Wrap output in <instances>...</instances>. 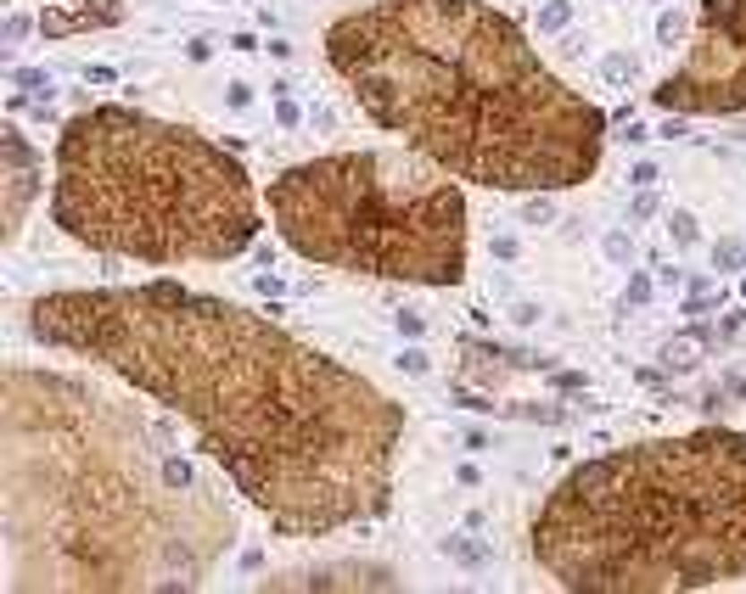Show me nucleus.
I'll use <instances>...</instances> for the list:
<instances>
[{"label":"nucleus","instance_id":"f257e3e1","mask_svg":"<svg viewBox=\"0 0 746 594\" xmlns=\"http://www.w3.org/2000/svg\"><path fill=\"white\" fill-rule=\"evenodd\" d=\"M23 326L185 420L247 505L297 539L393 505L404 404L242 303L175 281L29 297Z\"/></svg>","mask_w":746,"mask_h":594},{"label":"nucleus","instance_id":"f03ea898","mask_svg":"<svg viewBox=\"0 0 746 594\" xmlns=\"http://www.w3.org/2000/svg\"><path fill=\"white\" fill-rule=\"evenodd\" d=\"M141 387L90 370L0 376L6 594H185L242 533L225 471L202 465Z\"/></svg>","mask_w":746,"mask_h":594},{"label":"nucleus","instance_id":"7ed1b4c3","mask_svg":"<svg viewBox=\"0 0 746 594\" xmlns=\"http://www.w3.org/2000/svg\"><path fill=\"white\" fill-rule=\"evenodd\" d=\"M326 62L376 130L488 191L584 185L606 118L494 0H371L326 29Z\"/></svg>","mask_w":746,"mask_h":594},{"label":"nucleus","instance_id":"20e7f679","mask_svg":"<svg viewBox=\"0 0 746 594\" xmlns=\"http://www.w3.org/2000/svg\"><path fill=\"white\" fill-rule=\"evenodd\" d=\"M533 561L579 594H673L746 578V432L623 443L550 488Z\"/></svg>","mask_w":746,"mask_h":594},{"label":"nucleus","instance_id":"39448f33","mask_svg":"<svg viewBox=\"0 0 746 594\" xmlns=\"http://www.w3.org/2000/svg\"><path fill=\"white\" fill-rule=\"evenodd\" d=\"M51 219L90 252H124L141 264H225L259 242L264 202L219 140L101 101L56 135Z\"/></svg>","mask_w":746,"mask_h":594},{"label":"nucleus","instance_id":"423d86ee","mask_svg":"<svg viewBox=\"0 0 746 594\" xmlns=\"http://www.w3.org/2000/svg\"><path fill=\"white\" fill-rule=\"evenodd\" d=\"M270 219L309 264L404 286L466 281V197L455 174L421 152H326L275 174Z\"/></svg>","mask_w":746,"mask_h":594},{"label":"nucleus","instance_id":"0eeeda50","mask_svg":"<svg viewBox=\"0 0 746 594\" xmlns=\"http://www.w3.org/2000/svg\"><path fill=\"white\" fill-rule=\"evenodd\" d=\"M651 107L685 118H746V0H701L690 51L651 90Z\"/></svg>","mask_w":746,"mask_h":594},{"label":"nucleus","instance_id":"6e6552de","mask_svg":"<svg viewBox=\"0 0 746 594\" xmlns=\"http://www.w3.org/2000/svg\"><path fill=\"white\" fill-rule=\"evenodd\" d=\"M0 168H6V242L23 230V214H29V202L39 197V157L29 152V140L17 123H6L0 130Z\"/></svg>","mask_w":746,"mask_h":594},{"label":"nucleus","instance_id":"1a4fd4ad","mask_svg":"<svg viewBox=\"0 0 746 594\" xmlns=\"http://www.w3.org/2000/svg\"><path fill=\"white\" fill-rule=\"evenodd\" d=\"M354 583H371V589H388L399 583V572H382V566H309V572H281V578H264V589H354Z\"/></svg>","mask_w":746,"mask_h":594},{"label":"nucleus","instance_id":"9d476101","mask_svg":"<svg viewBox=\"0 0 746 594\" xmlns=\"http://www.w3.org/2000/svg\"><path fill=\"white\" fill-rule=\"evenodd\" d=\"M696 359H701V336H685V343L668 348V365H673V370H690Z\"/></svg>","mask_w":746,"mask_h":594},{"label":"nucleus","instance_id":"9b49d317","mask_svg":"<svg viewBox=\"0 0 746 594\" xmlns=\"http://www.w3.org/2000/svg\"><path fill=\"white\" fill-rule=\"evenodd\" d=\"M443 549H450V556H455L460 566H483V544H472V539H450Z\"/></svg>","mask_w":746,"mask_h":594},{"label":"nucleus","instance_id":"f8f14e48","mask_svg":"<svg viewBox=\"0 0 746 594\" xmlns=\"http://www.w3.org/2000/svg\"><path fill=\"white\" fill-rule=\"evenodd\" d=\"M713 264H718V269H741V264H746V247H741V242L713 247Z\"/></svg>","mask_w":746,"mask_h":594},{"label":"nucleus","instance_id":"ddd939ff","mask_svg":"<svg viewBox=\"0 0 746 594\" xmlns=\"http://www.w3.org/2000/svg\"><path fill=\"white\" fill-rule=\"evenodd\" d=\"M668 230H673V236H679V242H696V219L685 214V208H679V214L668 219Z\"/></svg>","mask_w":746,"mask_h":594},{"label":"nucleus","instance_id":"4468645a","mask_svg":"<svg viewBox=\"0 0 746 594\" xmlns=\"http://www.w3.org/2000/svg\"><path fill=\"white\" fill-rule=\"evenodd\" d=\"M550 214H556V208H550L544 197H539V202H522V219H527V225H544Z\"/></svg>","mask_w":746,"mask_h":594},{"label":"nucleus","instance_id":"2eb2a0df","mask_svg":"<svg viewBox=\"0 0 746 594\" xmlns=\"http://www.w3.org/2000/svg\"><path fill=\"white\" fill-rule=\"evenodd\" d=\"M646 297H651V281H646V275H634L629 292H623V303H646Z\"/></svg>","mask_w":746,"mask_h":594},{"label":"nucleus","instance_id":"dca6fc26","mask_svg":"<svg viewBox=\"0 0 746 594\" xmlns=\"http://www.w3.org/2000/svg\"><path fill=\"white\" fill-rule=\"evenodd\" d=\"M606 252H612V259H629L634 247H629V236H623V230H612V236H606Z\"/></svg>","mask_w":746,"mask_h":594}]
</instances>
